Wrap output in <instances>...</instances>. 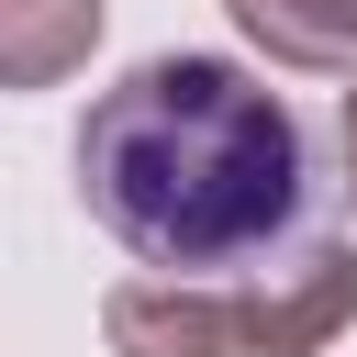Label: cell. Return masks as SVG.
Returning a JSON list of instances; mask_svg holds the SVG:
<instances>
[{
  "mask_svg": "<svg viewBox=\"0 0 357 357\" xmlns=\"http://www.w3.org/2000/svg\"><path fill=\"white\" fill-rule=\"evenodd\" d=\"M335 145H346V190H357V78H346V112H335Z\"/></svg>",
  "mask_w": 357,
  "mask_h": 357,
  "instance_id": "obj_5",
  "label": "cell"
},
{
  "mask_svg": "<svg viewBox=\"0 0 357 357\" xmlns=\"http://www.w3.org/2000/svg\"><path fill=\"white\" fill-rule=\"evenodd\" d=\"M78 201L145 279H245L312 223V145L268 78L145 56L78 123Z\"/></svg>",
  "mask_w": 357,
  "mask_h": 357,
  "instance_id": "obj_1",
  "label": "cell"
},
{
  "mask_svg": "<svg viewBox=\"0 0 357 357\" xmlns=\"http://www.w3.org/2000/svg\"><path fill=\"white\" fill-rule=\"evenodd\" d=\"M89 45H100V0H0V78L11 89H56Z\"/></svg>",
  "mask_w": 357,
  "mask_h": 357,
  "instance_id": "obj_4",
  "label": "cell"
},
{
  "mask_svg": "<svg viewBox=\"0 0 357 357\" xmlns=\"http://www.w3.org/2000/svg\"><path fill=\"white\" fill-rule=\"evenodd\" d=\"M357 312V257L346 245H301L290 268H245V279H123L100 301L112 357H312L335 346Z\"/></svg>",
  "mask_w": 357,
  "mask_h": 357,
  "instance_id": "obj_2",
  "label": "cell"
},
{
  "mask_svg": "<svg viewBox=\"0 0 357 357\" xmlns=\"http://www.w3.org/2000/svg\"><path fill=\"white\" fill-rule=\"evenodd\" d=\"M245 22V45H268V67H312V78H357V0H223Z\"/></svg>",
  "mask_w": 357,
  "mask_h": 357,
  "instance_id": "obj_3",
  "label": "cell"
}]
</instances>
